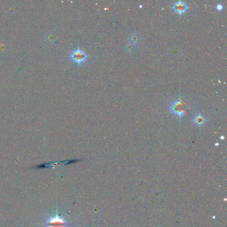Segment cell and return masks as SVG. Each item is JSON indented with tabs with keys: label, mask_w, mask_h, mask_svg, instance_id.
Instances as JSON below:
<instances>
[{
	"label": "cell",
	"mask_w": 227,
	"mask_h": 227,
	"mask_svg": "<svg viewBox=\"0 0 227 227\" xmlns=\"http://www.w3.org/2000/svg\"><path fill=\"white\" fill-rule=\"evenodd\" d=\"M68 222L59 214L57 209L55 214L50 216L46 221V227H68Z\"/></svg>",
	"instance_id": "cell-2"
},
{
	"label": "cell",
	"mask_w": 227,
	"mask_h": 227,
	"mask_svg": "<svg viewBox=\"0 0 227 227\" xmlns=\"http://www.w3.org/2000/svg\"><path fill=\"white\" fill-rule=\"evenodd\" d=\"M169 109L171 113L180 118L183 116L186 111V107L185 104L181 100L174 101L171 103L169 106Z\"/></svg>",
	"instance_id": "cell-3"
},
{
	"label": "cell",
	"mask_w": 227,
	"mask_h": 227,
	"mask_svg": "<svg viewBox=\"0 0 227 227\" xmlns=\"http://www.w3.org/2000/svg\"><path fill=\"white\" fill-rule=\"evenodd\" d=\"M192 121L196 125H197L198 126H202L206 124L207 119L202 114L199 113L198 115H196L194 118H193Z\"/></svg>",
	"instance_id": "cell-5"
},
{
	"label": "cell",
	"mask_w": 227,
	"mask_h": 227,
	"mask_svg": "<svg viewBox=\"0 0 227 227\" xmlns=\"http://www.w3.org/2000/svg\"><path fill=\"white\" fill-rule=\"evenodd\" d=\"M46 40L48 43L53 44V43L57 42V38L56 37V35H55V33H52V32H49V33H48L47 35L46 36Z\"/></svg>",
	"instance_id": "cell-7"
},
{
	"label": "cell",
	"mask_w": 227,
	"mask_h": 227,
	"mask_svg": "<svg viewBox=\"0 0 227 227\" xmlns=\"http://www.w3.org/2000/svg\"><path fill=\"white\" fill-rule=\"evenodd\" d=\"M68 58L78 66H80L87 61L88 55L78 46L77 49L73 50L69 54Z\"/></svg>",
	"instance_id": "cell-1"
},
{
	"label": "cell",
	"mask_w": 227,
	"mask_h": 227,
	"mask_svg": "<svg viewBox=\"0 0 227 227\" xmlns=\"http://www.w3.org/2000/svg\"><path fill=\"white\" fill-rule=\"evenodd\" d=\"M141 42V37L137 33H132L129 37V43L133 44L134 46H137Z\"/></svg>",
	"instance_id": "cell-6"
},
{
	"label": "cell",
	"mask_w": 227,
	"mask_h": 227,
	"mask_svg": "<svg viewBox=\"0 0 227 227\" xmlns=\"http://www.w3.org/2000/svg\"><path fill=\"white\" fill-rule=\"evenodd\" d=\"M216 9H217L218 12H221V11L224 9V7H223V5L221 4V3H218V4H217V6H216Z\"/></svg>",
	"instance_id": "cell-9"
},
{
	"label": "cell",
	"mask_w": 227,
	"mask_h": 227,
	"mask_svg": "<svg viewBox=\"0 0 227 227\" xmlns=\"http://www.w3.org/2000/svg\"><path fill=\"white\" fill-rule=\"evenodd\" d=\"M135 46H134L133 44L131 43H128L125 46V51L127 52V53H133V52L135 50Z\"/></svg>",
	"instance_id": "cell-8"
},
{
	"label": "cell",
	"mask_w": 227,
	"mask_h": 227,
	"mask_svg": "<svg viewBox=\"0 0 227 227\" xmlns=\"http://www.w3.org/2000/svg\"><path fill=\"white\" fill-rule=\"evenodd\" d=\"M172 9L174 12L178 15H183L187 12L188 9V6L183 2L178 1L176 2L172 5Z\"/></svg>",
	"instance_id": "cell-4"
}]
</instances>
